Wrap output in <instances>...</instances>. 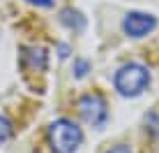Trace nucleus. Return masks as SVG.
<instances>
[{
	"label": "nucleus",
	"mask_w": 159,
	"mask_h": 153,
	"mask_svg": "<svg viewBox=\"0 0 159 153\" xmlns=\"http://www.w3.org/2000/svg\"><path fill=\"white\" fill-rule=\"evenodd\" d=\"M113 84L122 97H136L150 84V70L141 63H125L113 76Z\"/></svg>",
	"instance_id": "f257e3e1"
},
{
	"label": "nucleus",
	"mask_w": 159,
	"mask_h": 153,
	"mask_svg": "<svg viewBox=\"0 0 159 153\" xmlns=\"http://www.w3.org/2000/svg\"><path fill=\"white\" fill-rule=\"evenodd\" d=\"M83 141V132L74 121L58 118L48 128V146L56 153H74Z\"/></svg>",
	"instance_id": "f03ea898"
},
{
	"label": "nucleus",
	"mask_w": 159,
	"mask_h": 153,
	"mask_svg": "<svg viewBox=\"0 0 159 153\" xmlns=\"http://www.w3.org/2000/svg\"><path fill=\"white\" fill-rule=\"evenodd\" d=\"M79 114L81 118L92 125V128H97V125H102L104 121L108 118V107H106V100L99 95V93H88L79 100Z\"/></svg>",
	"instance_id": "7ed1b4c3"
},
{
	"label": "nucleus",
	"mask_w": 159,
	"mask_h": 153,
	"mask_svg": "<svg viewBox=\"0 0 159 153\" xmlns=\"http://www.w3.org/2000/svg\"><path fill=\"white\" fill-rule=\"evenodd\" d=\"M157 28V19L148 12H129L122 21V30L127 37H134V40H141V37L150 35L152 30Z\"/></svg>",
	"instance_id": "20e7f679"
},
{
	"label": "nucleus",
	"mask_w": 159,
	"mask_h": 153,
	"mask_svg": "<svg viewBox=\"0 0 159 153\" xmlns=\"http://www.w3.org/2000/svg\"><path fill=\"white\" fill-rule=\"evenodd\" d=\"M21 61L32 72H44L48 65V53L44 47H23L21 49Z\"/></svg>",
	"instance_id": "39448f33"
},
{
	"label": "nucleus",
	"mask_w": 159,
	"mask_h": 153,
	"mask_svg": "<svg viewBox=\"0 0 159 153\" xmlns=\"http://www.w3.org/2000/svg\"><path fill=\"white\" fill-rule=\"evenodd\" d=\"M60 21H62L67 28L79 30V32L85 28V16L81 14V12H76V9H72V7H67V9H62V12H60Z\"/></svg>",
	"instance_id": "423d86ee"
},
{
	"label": "nucleus",
	"mask_w": 159,
	"mask_h": 153,
	"mask_svg": "<svg viewBox=\"0 0 159 153\" xmlns=\"http://www.w3.org/2000/svg\"><path fill=\"white\" fill-rule=\"evenodd\" d=\"M14 128H12V121L5 116H0V146L5 144V141H9V137H12Z\"/></svg>",
	"instance_id": "0eeeda50"
},
{
	"label": "nucleus",
	"mask_w": 159,
	"mask_h": 153,
	"mask_svg": "<svg viewBox=\"0 0 159 153\" xmlns=\"http://www.w3.org/2000/svg\"><path fill=\"white\" fill-rule=\"evenodd\" d=\"M145 123H148V130H150V132L159 139V114H157V111H152L150 116L145 118Z\"/></svg>",
	"instance_id": "6e6552de"
},
{
	"label": "nucleus",
	"mask_w": 159,
	"mask_h": 153,
	"mask_svg": "<svg viewBox=\"0 0 159 153\" xmlns=\"http://www.w3.org/2000/svg\"><path fill=\"white\" fill-rule=\"evenodd\" d=\"M88 70H90V63H88V61H76L74 63V74L79 76V79L88 74Z\"/></svg>",
	"instance_id": "1a4fd4ad"
},
{
	"label": "nucleus",
	"mask_w": 159,
	"mask_h": 153,
	"mask_svg": "<svg viewBox=\"0 0 159 153\" xmlns=\"http://www.w3.org/2000/svg\"><path fill=\"white\" fill-rule=\"evenodd\" d=\"M106 153H131V149L125 146V144H118V146H113V149H108Z\"/></svg>",
	"instance_id": "9d476101"
},
{
	"label": "nucleus",
	"mask_w": 159,
	"mask_h": 153,
	"mask_svg": "<svg viewBox=\"0 0 159 153\" xmlns=\"http://www.w3.org/2000/svg\"><path fill=\"white\" fill-rule=\"evenodd\" d=\"M25 2L37 5V7H51V5H53V0H25Z\"/></svg>",
	"instance_id": "9b49d317"
},
{
	"label": "nucleus",
	"mask_w": 159,
	"mask_h": 153,
	"mask_svg": "<svg viewBox=\"0 0 159 153\" xmlns=\"http://www.w3.org/2000/svg\"><path fill=\"white\" fill-rule=\"evenodd\" d=\"M58 51H60V53H58L60 58H67V56H69V47H67V44H60Z\"/></svg>",
	"instance_id": "f8f14e48"
}]
</instances>
